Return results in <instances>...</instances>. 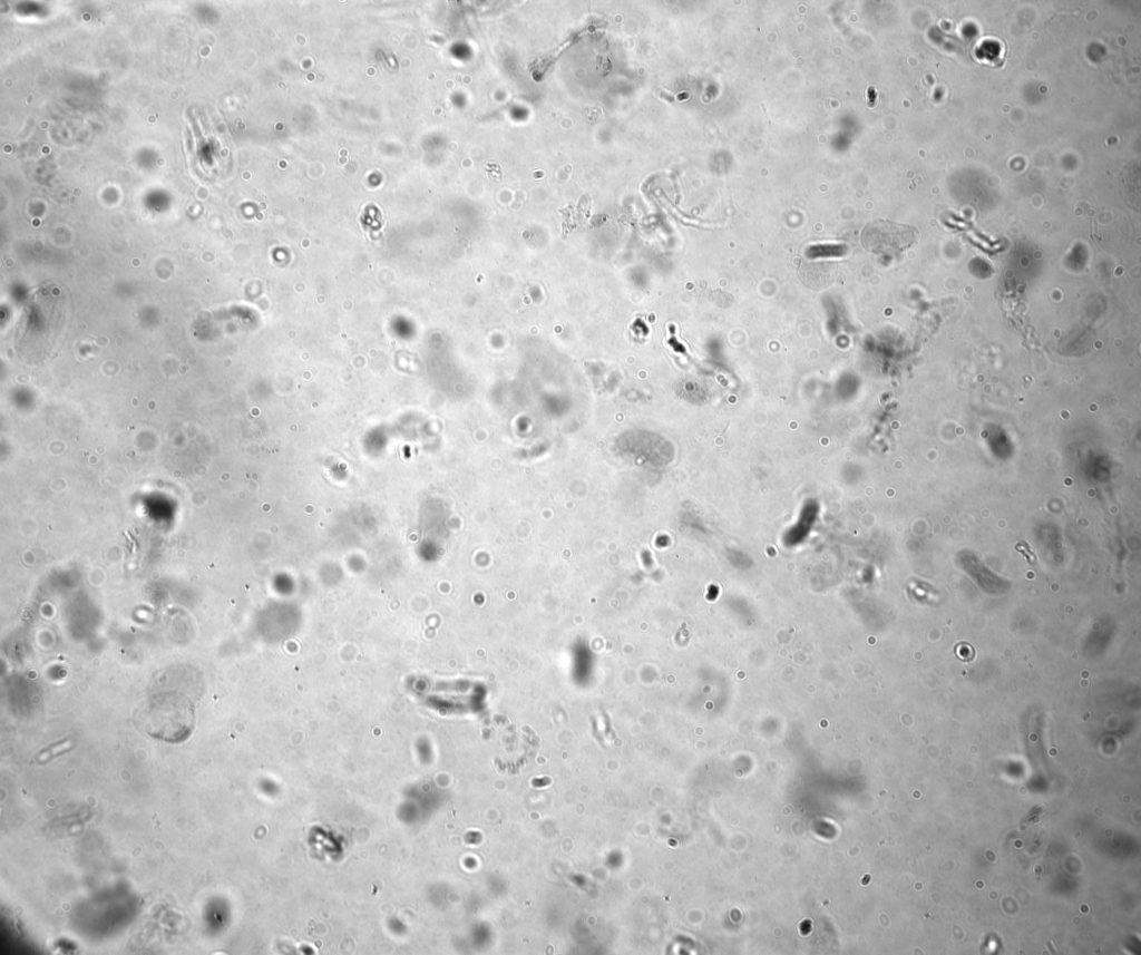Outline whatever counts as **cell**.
<instances>
[{
	"label": "cell",
	"mask_w": 1141,
	"mask_h": 955,
	"mask_svg": "<svg viewBox=\"0 0 1141 955\" xmlns=\"http://www.w3.org/2000/svg\"><path fill=\"white\" fill-rule=\"evenodd\" d=\"M916 227L888 220L868 223L861 232L862 246L875 254L894 255L917 243Z\"/></svg>",
	"instance_id": "7a4b0ae2"
},
{
	"label": "cell",
	"mask_w": 1141,
	"mask_h": 955,
	"mask_svg": "<svg viewBox=\"0 0 1141 955\" xmlns=\"http://www.w3.org/2000/svg\"><path fill=\"white\" fill-rule=\"evenodd\" d=\"M71 747H72V740L69 739V738L65 739V740H61V741H59V742H57L55 744H50L48 748L43 749L37 756V761L39 763H45V762L51 760L52 758H55L57 756H60L61 753L68 751L69 749H71Z\"/></svg>",
	"instance_id": "3957f363"
},
{
	"label": "cell",
	"mask_w": 1141,
	"mask_h": 955,
	"mask_svg": "<svg viewBox=\"0 0 1141 955\" xmlns=\"http://www.w3.org/2000/svg\"><path fill=\"white\" fill-rule=\"evenodd\" d=\"M195 721V706L191 699L174 691L148 696L134 714V723L140 733L167 743L186 741L194 731Z\"/></svg>",
	"instance_id": "6da1fadb"
}]
</instances>
